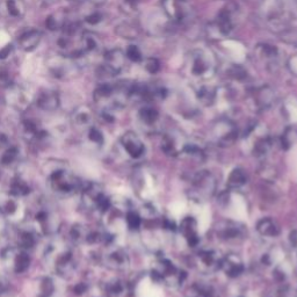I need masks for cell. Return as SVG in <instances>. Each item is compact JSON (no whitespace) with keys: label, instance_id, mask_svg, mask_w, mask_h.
I'll return each mask as SVG.
<instances>
[{"label":"cell","instance_id":"cell-1","mask_svg":"<svg viewBox=\"0 0 297 297\" xmlns=\"http://www.w3.org/2000/svg\"><path fill=\"white\" fill-rule=\"evenodd\" d=\"M186 69H187L188 75L194 79L205 80L214 75L215 59L210 51L205 49H195L189 53L186 62Z\"/></svg>","mask_w":297,"mask_h":297},{"label":"cell","instance_id":"cell-2","mask_svg":"<svg viewBox=\"0 0 297 297\" xmlns=\"http://www.w3.org/2000/svg\"><path fill=\"white\" fill-rule=\"evenodd\" d=\"M162 6L167 17L176 22H185L192 17V7L186 0H163Z\"/></svg>","mask_w":297,"mask_h":297},{"label":"cell","instance_id":"cell-3","mask_svg":"<svg viewBox=\"0 0 297 297\" xmlns=\"http://www.w3.org/2000/svg\"><path fill=\"white\" fill-rule=\"evenodd\" d=\"M50 182L55 192L63 193V194H70L79 187L78 180L63 169L52 171L51 175H50Z\"/></svg>","mask_w":297,"mask_h":297},{"label":"cell","instance_id":"cell-4","mask_svg":"<svg viewBox=\"0 0 297 297\" xmlns=\"http://www.w3.org/2000/svg\"><path fill=\"white\" fill-rule=\"evenodd\" d=\"M125 53L120 49L109 50L105 56V63H103V70L107 74L115 75L122 71L125 63Z\"/></svg>","mask_w":297,"mask_h":297},{"label":"cell","instance_id":"cell-5","mask_svg":"<svg viewBox=\"0 0 297 297\" xmlns=\"http://www.w3.org/2000/svg\"><path fill=\"white\" fill-rule=\"evenodd\" d=\"M36 105L40 109L46 112H53L59 107L58 93L51 90L42 91L36 99Z\"/></svg>","mask_w":297,"mask_h":297},{"label":"cell","instance_id":"cell-6","mask_svg":"<svg viewBox=\"0 0 297 297\" xmlns=\"http://www.w3.org/2000/svg\"><path fill=\"white\" fill-rule=\"evenodd\" d=\"M121 143L131 157L137 158L144 152L143 143H142L138 136L134 134V132H127V134L123 135L121 138Z\"/></svg>","mask_w":297,"mask_h":297},{"label":"cell","instance_id":"cell-7","mask_svg":"<svg viewBox=\"0 0 297 297\" xmlns=\"http://www.w3.org/2000/svg\"><path fill=\"white\" fill-rule=\"evenodd\" d=\"M41 40H42V33L37 29H30L20 36L19 47L26 52L34 51L40 46Z\"/></svg>","mask_w":297,"mask_h":297},{"label":"cell","instance_id":"cell-8","mask_svg":"<svg viewBox=\"0 0 297 297\" xmlns=\"http://www.w3.org/2000/svg\"><path fill=\"white\" fill-rule=\"evenodd\" d=\"M4 11L7 17L20 19L26 13V4L24 0H5Z\"/></svg>","mask_w":297,"mask_h":297},{"label":"cell","instance_id":"cell-9","mask_svg":"<svg viewBox=\"0 0 297 297\" xmlns=\"http://www.w3.org/2000/svg\"><path fill=\"white\" fill-rule=\"evenodd\" d=\"M56 270L62 275H65L74 270V254L70 249H65L56 259Z\"/></svg>","mask_w":297,"mask_h":297},{"label":"cell","instance_id":"cell-10","mask_svg":"<svg viewBox=\"0 0 297 297\" xmlns=\"http://www.w3.org/2000/svg\"><path fill=\"white\" fill-rule=\"evenodd\" d=\"M65 25H66V12L64 11H57L51 15H49L48 19L46 20L47 28L51 31L65 28Z\"/></svg>","mask_w":297,"mask_h":297},{"label":"cell","instance_id":"cell-11","mask_svg":"<svg viewBox=\"0 0 297 297\" xmlns=\"http://www.w3.org/2000/svg\"><path fill=\"white\" fill-rule=\"evenodd\" d=\"M30 266V258L26 252H19L15 254L13 260V268L17 274L25 273Z\"/></svg>","mask_w":297,"mask_h":297},{"label":"cell","instance_id":"cell-12","mask_svg":"<svg viewBox=\"0 0 297 297\" xmlns=\"http://www.w3.org/2000/svg\"><path fill=\"white\" fill-rule=\"evenodd\" d=\"M74 122L77 127H88L92 122V114L86 108H79L74 114Z\"/></svg>","mask_w":297,"mask_h":297},{"label":"cell","instance_id":"cell-13","mask_svg":"<svg viewBox=\"0 0 297 297\" xmlns=\"http://www.w3.org/2000/svg\"><path fill=\"white\" fill-rule=\"evenodd\" d=\"M30 188L26 181L21 179H17L12 182L11 185V195H13L15 198H20V197H26V195L29 194Z\"/></svg>","mask_w":297,"mask_h":297},{"label":"cell","instance_id":"cell-14","mask_svg":"<svg viewBox=\"0 0 297 297\" xmlns=\"http://www.w3.org/2000/svg\"><path fill=\"white\" fill-rule=\"evenodd\" d=\"M55 293V283L50 277H43L40 282L39 297H50Z\"/></svg>","mask_w":297,"mask_h":297},{"label":"cell","instance_id":"cell-15","mask_svg":"<svg viewBox=\"0 0 297 297\" xmlns=\"http://www.w3.org/2000/svg\"><path fill=\"white\" fill-rule=\"evenodd\" d=\"M18 156H19V148L17 147H8L4 151V153L1 154L0 162H1L2 165L5 166L11 165V164H13L15 160L18 159Z\"/></svg>","mask_w":297,"mask_h":297},{"label":"cell","instance_id":"cell-16","mask_svg":"<svg viewBox=\"0 0 297 297\" xmlns=\"http://www.w3.org/2000/svg\"><path fill=\"white\" fill-rule=\"evenodd\" d=\"M125 259H127V257H125V254L121 251H114L110 254L107 255V261H108V264L115 268L124 266Z\"/></svg>","mask_w":297,"mask_h":297},{"label":"cell","instance_id":"cell-17","mask_svg":"<svg viewBox=\"0 0 297 297\" xmlns=\"http://www.w3.org/2000/svg\"><path fill=\"white\" fill-rule=\"evenodd\" d=\"M19 244L22 248H31L36 244V237L31 231H22L19 235Z\"/></svg>","mask_w":297,"mask_h":297},{"label":"cell","instance_id":"cell-18","mask_svg":"<svg viewBox=\"0 0 297 297\" xmlns=\"http://www.w3.org/2000/svg\"><path fill=\"white\" fill-rule=\"evenodd\" d=\"M88 232L85 229V226L80 225V224H74L70 230V237L74 243H80L83 241H86Z\"/></svg>","mask_w":297,"mask_h":297},{"label":"cell","instance_id":"cell-19","mask_svg":"<svg viewBox=\"0 0 297 297\" xmlns=\"http://www.w3.org/2000/svg\"><path fill=\"white\" fill-rule=\"evenodd\" d=\"M259 231H260L262 235H271V236H275L277 233V227L275 226L272 221L267 220V221H262V222L259 224Z\"/></svg>","mask_w":297,"mask_h":297},{"label":"cell","instance_id":"cell-20","mask_svg":"<svg viewBox=\"0 0 297 297\" xmlns=\"http://www.w3.org/2000/svg\"><path fill=\"white\" fill-rule=\"evenodd\" d=\"M244 182H245V175L243 174L242 171L239 170H236L231 174V176H230L229 180V185L232 186V187H238V186L243 185Z\"/></svg>","mask_w":297,"mask_h":297},{"label":"cell","instance_id":"cell-21","mask_svg":"<svg viewBox=\"0 0 297 297\" xmlns=\"http://www.w3.org/2000/svg\"><path fill=\"white\" fill-rule=\"evenodd\" d=\"M125 57L132 62H141L142 59H143V55H142L141 50L136 46L129 47L127 49V52H125Z\"/></svg>","mask_w":297,"mask_h":297},{"label":"cell","instance_id":"cell-22","mask_svg":"<svg viewBox=\"0 0 297 297\" xmlns=\"http://www.w3.org/2000/svg\"><path fill=\"white\" fill-rule=\"evenodd\" d=\"M88 140H90L92 143H96L98 145H101L103 143V136L102 132H101L99 129L91 127L90 130H88Z\"/></svg>","mask_w":297,"mask_h":297},{"label":"cell","instance_id":"cell-23","mask_svg":"<svg viewBox=\"0 0 297 297\" xmlns=\"http://www.w3.org/2000/svg\"><path fill=\"white\" fill-rule=\"evenodd\" d=\"M158 118V114L154 109L144 108L141 110V119L147 123H153Z\"/></svg>","mask_w":297,"mask_h":297},{"label":"cell","instance_id":"cell-24","mask_svg":"<svg viewBox=\"0 0 297 297\" xmlns=\"http://www.w3.org/2000/svg\"><path fill=\"white\" fill-rule=\"evenodd\" d=\"M1 210L4 211L6 215L11 216V215H14L18 210V203L14 200H9V198H6L4 204L1 205Z\"/></svg>","mask_w":297,"mask_h":297},{"label":"cell","instance_id":"cell-25","mask_svg":"<svg viewBox=\"0 0 297 297\" xmlns=\"http://www.w3.org/2000/svg\"><path fill=\"white\" fill-rule=\"evenodd\" d=\"M0 86L7 87V88L12 86V80H11V77H9L8 72L0 71Z\"/></svg>","mask_w":297,"mask_h":297},{"label":"cell","instance_id":"cell-26","mask_svg":"<svg viewBox=\"0 0 297 297\" xmlns=\"http://www.w3.org/2000/svg\"><path fill=\"white\" fill-rule=\"evenodd\" d=\"M145 68H147V70L148 72H151V74H154V72H157L158 70H159V63H158L157 59L150 58V59H148Z\"/></svg>","mask_w":297,"mask_h":297},{"label":"cell","instance_id":"cell-27","mask_svg":"<svg viewBox=\"0 0 297 297\" xmlns=\"http://www.w3.org/2000/svg\"><path fill=\"white\" fill-rule=\"evenodd\" d=\"M127 221H128L129 226H130L131 229H136V227L140 225V222H141L140 217H138L137 215L134 214V213H130V214L128 215Z\"/></svg>","mask_w":297,"mask_h":297},{"label":"cell","instance_id":"cell-28","mask_svg":"<svg viewBox=\"0 0 297 297\" xmlns=\"http://www.w3.org/2000/svg\"><path fill=\"white\" fill-rule=\"evenodd\" d=\"M101 20H102V15H101L100 13H98V12L90 14L86 18V22H88L90 25H97V24H99Z\"/></svg>","mask_w":297,"mask_h":297},{"label":"cell","instance_id":"cell-29","mask_svg":"<svg viewBox=\"0 0 297 297\" xmlns=\"http://www.w3.org/2000/svg\"><path fill=\"white\" fill-rule=\"evenodd\" d=\"M87 286H86V283H84V282H80V283H78V284H75L74 286V293L75 294V295H83V294H85L87 292Z\"/></svg>","mask_w":297,"mask_h":297},{"label":"cell","instance_id":"cell-30","mask_svg":"<svg viewBox=\"0 0 297 297\" xmlns=\"http://www.w3.org/2000/svg\"><path fill=\"white\" fill-rule=\"evenodd\" d=\"M9 143V138L8 136L5 134V132L0 131V148H4V147H8Z\"/></svg>","mask_w":297,"mask_h":297},{"label":"cell","instance_id":"cell-31","mask_svg":"<svg viewBox=\"0 0 297 297\" xmlns=\"http://www.w3.org/2000/svg\"><path fill=\"white\" fill-rule=\"evenodd\" d=\"M11 51H12V46H6L4 49L0 50V59L7 58Z\"/></svg>","mask_w":297,"mask_h":297},{"label":"cell","instance_id":"cell-32","mask_svg":"<svg viewBox=\"0 0 297 297\" xmlns=\"http://www.w3.org/2000/svg\"><path fill=\"white\" fill-rule=\"evenodd\" d=\"M289 65H290V68H292V71H294L297 74V56L290 59Z\"/></svg>","mask_w":297,"mask_h":297},{"label":"cell","instance_id":"cell-33","mask_svg":"<svg viewBox=\"0 0 297 297\" xmlns=\"http://www.w3.org/2000/svg\"><path fill=\"white\" fill-rule=\"evenodd\" d=\"M6 280L4 279V276L0 275V292H4V290L6 289Z\"/></svg>","mask_w":297,"mask_h":297},{"label":"cell","instance_id":"cell-34","mask_svg":"<svg viewBox=\"0 0 297 297\" xmlns=\"http://www.w3.org/2000/svg\"><path fill=\"white\" fill-rule=\"evenodd\" d=\"M94 5H101L106 1V0H91Z\"/></svg>","mask_w":297,"mask_h":297}]
</instances>
